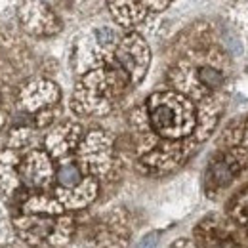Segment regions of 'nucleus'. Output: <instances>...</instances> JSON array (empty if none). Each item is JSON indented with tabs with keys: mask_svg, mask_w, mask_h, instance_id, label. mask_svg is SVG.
Segmentation results:
<instances>
[{
	"mask_svg": "<svg viewBox=\"0 0 248 248\" xmlns=\"http://www.w3.org/2000/svg\"><path fill=\"white\" fill-rule=\"evenodd\" d=\"M247 140H248V126H247Z\"/></svg>",
	"mask_w": 248,
	"mask_h": 248,
	"instance_id": "nucleus-17",
	"label": "nucleus"
},
{
	"mask_svg": "<svg viewBox=\"0 0 248 248\" xmlns=\"http://www.w3.org/2000/svg\"><path fill=\"white\" fill-rule=\"evenodd\" d=\"M149 124L160 138L180 140L189 136L197 126V113L186 95L160 92L147 101Z\"/></svg>",
	"mask_w": 248,
	"mask_h": 248,
	"instance_id": "nucleus-1",
	"label": "nucleus"
},
{
	"mask_svg": "<svg viewBox=\"0 0 248 248\" xmlns=\"http://www.w3.org/2000/svg\"><path fill=\"white\" fill-rule=\"evenodd\" d=\"M117 71L119 69H93L80 80L75 93L77 109L80 113L103 115L111 109L123 84V80L117 78Z\"/></svg>",
	"mask_w": 248,
	"mask_h": 248,
	"instance_id": "nucleus-2",
	"label": "nucleus"
},
{
	"mask_svg": "<svg viewBox=\"0 0 248 248\" xmlns=\"http://www.w3.org/2000/svg\"><path fill=\"white\" fill-rule=\"evenodd\" d=\"M95 193H97V184L93 182V178H84L77 187L60 189L58 201L67 208H82L88 202H92Z\"/></svg>",
	"mask_w": 248,
	"mask_h": 248,
	"instance_id": "nucleus-10",
	"label": "nucleus"
},
{
	"mask_svg": "<svg viewBox=\"0 0 248 248\" xmlns=\"http://www.w3.org/2000/svg\"><path fill=\"white\" fill-rule=\"evenodd\" d=\"M19 17L27 31L32 34H52L60 29V23L56 16L50 12L48 6H44L38 0H27L19 8Z\"/></svg>",
	"mask_w": 248,
	"mask_h": 248,
	"instance_id": "nucleus-6",
	"label": "nucleus"
},
{
	"mask_svg": "<svg viewBox=\"0 0 248 248\" xmlns=\"http://www.w3.org/2000/svg\"><path fill=\"white\" fill-rule=\"evenodd\" d=\"M56 180L60 184V189H71L77 187L84 178H82V170L78 164L75 162H63L56 174Z\"/></svg>",
	"mask_w": 248,
	"mask_h": 248,
	"instance_id": "nucleus-14",
	"label": "nucleus"
},
{
	"mask_svg": "<svg viewBox=\"0 0 248 248\" xmlns=\"http://www.w3.org/2000/svg\"><path fill=\"white\" fill-rule=\"evenodd\" d=\"M243 168V162L241 158L233 155V153H225L221 155L219 158H216L210 166H208V174H206V180L212 189H219V187L229 186L237 172Z\"/></svg>",
	"mask_w": 248,
	"mask_h": 248,
	"instance_id": "nucleus-8",
	"label": "nucleus"
},
{
	"mask_svg": "<svg viewBox=\"0 0 248 248\" xmlns=\"http://www.w3.org/2000/svg\"><path fill=\"white\" fill-rule=\"evenodd\" d=\"M60 99V90L52 82H32L23 92H21V103L29 111H40L42 107L54 105Z\"/></svg>",
	"mask_w": 248,
	"mask_h": 248,
	"instance_id": "nucleus-9",
	"label": "nucleus"
},
{
	"mask_svg": "<svg viewBox=\"0 0 248 248\" xmlns=\"http://www.w3.org/2000/svg\"><path fill=\"white\" fill-rule=\"evenodd\" d=\"M233 216L237 217V219L248 229V189L243 195H239L237 204L233 206Z\"/></svg>",
	"mask_w": 248,
	"mask_h": 248,
	"instance_id": "nucleus-15",
	"label": "nucleus"
},
{
	"mask_svg": "<svg viewBox=\"0 0 248 248\" xmlns=\"http://www.w3.org/2000/svg\"><path fill=\"white\" fill-rule=\"evenodd\" d=\"M143 6H147V8H151V10H164L168 4H170V0H140Z\"/></svg>",
	"mask_w": 248,
	"mask_h": 248,
	"instance_id": "nucleus-16",
	"label": "nucleus"
},
{
	"mask_svg": "<svg viewBox=\"0 0 248 248\" xmlns=\"http://www.w3.org/2000/svg\"><path fill=\"white\" fill-rule=\"evenodd\" d=\"M50 216H23L16 219V227L29 243H65L71 237V219H52Z\"/></svg>",
	"mask_w": 248,
	"mask_h": 248,
	"instance_id": "nucleus-3",
	"label": "nucleus"
},
{
	"mask_svg": "<svg viewBox=\"0 0 248 248\" xmlns=\"http://www.w3.org/2000/svg\"><path fill=\"white\" fill-rule=\"evenodd\" d=\"M109 8L113 17L124 27H134L145 19V6L136 0H109Z\"/></svg>",
	"mask_w": 248,
	"mask_h": 248,
	"instance_id": "nucleus-12",
	"label": "nucleus"
},
{
	"mask_svg": "<svg viewBox=\"0 0 248 248\" xmlns=\"http://www.w3.org/2000/svg\"><path fill=\"white\" fill-rule=\"evenodd\" d=\"M197 84L202 90H217L225 84V73L223 69L212 62L201 63L197 67Z\"/></svg>",
	"mask_w": 248,
	"mask_h": 248,
	"instance_id": "nucleus-13",
	"label": "nucleus"
},
{
	"mask_svg": "<svg viewBox=\"0 0 248 248\" xmlns=\"http://www.w3.org/2000/svg\"><path fill=\"white\" fill-rule=\"evenodd\" d=\"M80 166L90 174H103L111 164V141L105 134L92 132L80 145Z\"/></svg>",
	"mask_w": 248,
	"mask_h": 248,
	"instance_id": "nucleus-5",
	"label": "nucleus"
},
{
	"mask_svg": "<svg viewBox=\"0 0 248 248\" xmlns=\"http://www.w3.org/2000/svg\"><path fill=\"white\" fill-rule=\"evenodd\" d=\"M19 176L23 178V184L29 187H46L50 184V180L54 178V168L52 162L46 153L42 151H34L25 158V162L21 164Z\"/></svg>",
	"mask_w": 248,
	"mask_h": 248,
	"instance_id": "nucleus-7",
	"label": "nucleus"
},
{
	"mask_svg": "<svg viewBox=\"0 0 248 248\" xmlns=\"http://www.w3.org/2000/svg\"><path fill=\"white\" fill-rule=\"evenodd\" d=\"M115 58L124 71L126 78L132 84H138L147 73V67L151 63V52L140 34H128L117 44Z\"/></svg>",
	"mask_w": 248,
	"mask_h": 248,
	"instance_id": "nucleus-4",
	"label": "nucleus"
},
{
	"mask_svg": "<svg viewBox=\"0 0 248 248\" xmlns=\"http://www.w3.org/2000/svg\"><path fill=\"white\" fill-rule=\"evenodd\" d=\"M80 136V128L77 124H63L56 128L48 138H46V147L52 156H63L77 145Z\"/></svg>",
	"mask_w": 248,
	"mask_h": 248,
	"instance_id": "nucleus-11",
	"label": "nucleus"
}]
</instances>
